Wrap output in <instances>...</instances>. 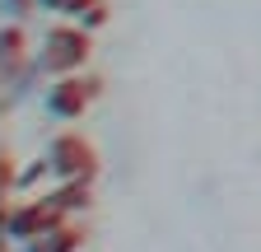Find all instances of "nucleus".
Listing matches in <instances>:
<instances>
[{
  "label": "nucleus",
  "mask_w": 261,
  "mask_h": 252,
  "mask_svg": "<svg viewBox=\"0 0 261 252\" xmlns=\"http://www.w3.org/2000/svg\"><path fill=\"white\" fill-rule=\"evenodd\" d=\"M47 164L70 182V178H89L93 173V154H89V145L84 140H75V136H61V140H51V149H47Z\"/></svg>",
  "instance_id": "f257e3e1"
},
{
  "label": "nucleus",
  "mask_w": 261,
  "mask_h": 252,
  "mask_svg": "<svg viewBox=\"0 0 261 252\" xmlns=\"http://www.w3.org/2000/svg\"><path fill=\"white\" fill-rule=\"evenodd\" d=\"M89 56V38L84 33H70V28H56V33H47V70H75L84 66Z\"/></svg>",
  "instance_id": "f03ea898"
},
{
  "label": "nucleus",
  "mask_w": 261,
  "mask_h": 252,
  "mask_svg": "<svg viewBox=\"0 0 261 252\" xmlns=\"http://www.w3.org/2000/svg\"><path fill=\"white\" fill-rule=\"evenodd\" d=\"M89 93H93V84H80V80H65V84L47 89V112H56V117H75V112H84Z\"/></svg>",
  "instance_id": "7ed1b4c3"
},
{
  "label": "nucleus",
  "mask_w": 261,
  "mask_h": 252,
  "mask_svg": "<svg viewBox=\"0 0 261 252\" xmlns=\"http://www.w3.org/2000/svg\"><path fill=\"white\" fill-rule=\"evenodd\" d=\"M80 238L75 234H38V238H28V252H70Z\"/></svg>",
  "instance_id": "20e7f679"
}]
</instances>
